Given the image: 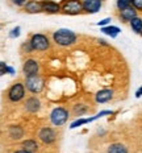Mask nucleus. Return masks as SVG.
<instances>
[{
	"label": "nucleus",
	"mask_w": 142,
	"mask_h": 153,
	"mask_svg": "<svg viewBox=\"0 0 142 153\" xmlns=\"http://www.w3.org/2000/svg\"><path fill=\"white\" fill-rule=\"evenodd\" d=\"M53 42H55L58 46L62 48H68L77 44L78 41V36L75 32H72L71 29H67V28H61V29L55 30L53 33Z\"/></svg>",
	"instance_id": "f257e3e1"
},
{
	"label": "nucleus",
	"mask_w": 142,
	"mask_h": 153,
	"mask_svg": "<svg viewBox=\"0 0 142 153\" xmlns=\"http://www.w3.org/2000/svg\"><path fill=\"white\" fill-rule=\"evenodd\" d=\"M70 119V111L66 107H55L50 112V122L54 127H62Z\"/></svg>",
	"instance_id": "f03ea898"
},
{
	"label": "nucleus",
	"mask_w": 142,
	"mask_h": 153,
	"mask_svg": "<svg viewBox=\"0 0 142 153\" xmlns=\"http://www.w3.org/2000/svg\"><path fill=\"white\" fill-rule=\"evenodd\" d=\"M59 4H61V12L65 15L77 16L83 13L82 0H62Z\"/></svg>",
	"instance_id": "7ed1b4c3"
},
{
	"label": "nucleus",
	"mask_w": 142,
	"mask_h": 153,
	"mask_svg": "<svg viewBox=\"0 0 142 153\" xmlns=\"http://www.w3.org/2000/svg\"><path fill=\"white\" fill-rule=\"evenodd\" d=\"M25 88L32 94H40L45 88V81L42 76L34 75V76H26L25 79Z\"/></svg>",
	"instance_id": "20e7f679"
},
{
	"label": "nucleus",
	"mask_w": 142,
	"mask_h": 153,
	"mask_svg": "<svg viewBox=\"0 0 142 153\" xmlns=\"http://www.w3.org/2000/svg\"><path fill=\"white\" fill-rule=\"evenodd\" d=\"M30 42L34 50L37 52H46L50 48V40L46 34L43 33H34L30 37Z\"/></svg>",
	"instance_id": "39448f33"
},
{
	"label": "nucleus",
	"mask_w": 142,
	"mask_h": 153,
	"mask_svg": "<svg viewBox=\"0 0 142 153\" xmlns=\"http://www.w3.org/2000/svg\"><path fill=\"white\" fill-rule=\"evenodd\" d=\"M25 85L21 83V82H16L11 86V88H9L8 91V99L11 102H15V103H17V102L23 100L25 98Z\"/></svg>",
	"instance_id": "423d86ee"
},
{
	"label": "nucleus",
	"mask_w": 142,
	"mask_h": 153,
	"mask_svg": "<svg viewBox=\"0 0 142 153\" xmlns=\"http://www.w3.org/2000/svg\"><path fill=\"white\" fill-rule=\"evenodd\" d=\"M40 140L46 145H52L57 141V132L53 127H42L38 132Z\"/></svg>",
	"instance_id": "0eeeda50"
},
{
	"label": "nucleus",
	"mask_w": 142,
	"mask_h": 153,
	"mask_svg": "<svg viewBox=\"0 0 142 153\" xmlns=\"http://www.w3.org/2000/svg\"><path fill=\"white\" fill-rule=\"evenodd\" d=\"M103 0H82L83 4V12L88 15H95L102 11L103 8Z\"/></svg>",
	"instance_id": "6e6552de"
},
{
	"label": "nucleus",
	"mask_w": 142,
	"mask_h": 153,
	"mask_svg": "<svg viewBox=\"0 0 142 153\" xmlns=\"http://www.w3.org/2000/svg\"><path fill=\"white\" fill-rule=\"evenodd\" d=\"M115 97V90L113 88H109V87H105V88H102L95 94L93 99L97 104H104V103H108L113 99Z\"/></svg>",
	"instance_id": "1a4fd4ad"
},
{
	"label": "nucleus",
	"mask_w": 142,
	"mask_h": 153,
	"mask_svg": "<svg viewBox=\"0 0 142 153\" xmlns=\"http://www.w3.org/2000/svg\"><path fill=\"white\" fill-rule=\"evenodd\" d=\"M23 73L25 76H34L40 73V63L33 58H28L23 65Z\"/></svg>",
	"instance_id": "9d476101"
},
{
	"label": "nucleus",
	"mask_w": 142,
	"mask_h": 153,
	"mask_svg": "<svg viewBox=\"0 0 142 153\" xmlns=\"http://www.w3.org/2000/svg\"><path fill=\"white\" fill-rule=\"evenodd\" d=\"M137 15H138V11L133 7V5L117 12V17H118V20L121 21L122 24H129L130 23V20H133Z\"/></svg>",
	"instance_id": "9b49d317"
},
{
	"label": "nucleus",
	"mask_w": 142,
	"mask_h": 153,
	"mask_svg": "<svg viewBox=\"0 0 142 153\" xmlns=\"http://www.w3.org/2000/svg\"><path fill=\"white\" fill-rule=\"evenodd\" d=\"M41 5H42V12H45V13L55 15L61 12V4L54 0H42Z\"/></svg>",
	"instance_id": "f8f14e48"
},
{
	"label": "nucleus",
	"mask_w": 142,
	"mask_h": 153,
	"mask_svg": "<svg viewBox=\"0 0 142 153\" xmlns=\"http://www.w3.org/2000/svg\"><path fill=\"white\" fill-rule=\"evenodd\" d=\"M24 108H25V111H28V112H30V114L38 112V111L41 110V100H40V98L34 97V95H33V97H29L26 99V102H25Z\"/></svg>",
	"instance_id": "ddd939ff"
},
{
	"label": "nucleus",
	"mask_w": 142,
	"mask_h": 153,
	"mask_svg": "<svg viewBox=\"0 0 142 153\" xmlns=\"http://www.w3.org/2000/svg\"><path fill=\"white\" fill-rule=\"evenodd\" d=\"M24 9L28 13H40L42 12V5L38 0H28L24 5Z\"/></svg>",
	"instance_id": "4468645a"
},
{
	"label": "nucleus",
	"mask_w": 142,
	"mask_h": 153,
	"mask_svg": "<svg viewBox=\"0 0 142 153\" xmlns=\"http://www.w3.org/2000/svg\"><path fill=\"white\" fill-rule=\"evenodd\" d=\"M102 32H103V34H105V36H108L110 38H116L120 33H121V28L109 24V25H107V27H103Z\"/></svg>",
	"instance_id": "2eb2a0df"
},
{
	"label": "nucleus",
	"mask_w": 142,
	"mask_h": 153,
	"mask_svg": "<svg viewBox=\"0 0 142 153\" xmlns=\"http://www.w3.org/2000/svg\"><path fill=\"white\" fill-rule=\"evenodd\" d=\"M8 133L12 140H21L24 137V129L20 126H11L8 129Z\"/></svg>",
	"instance_id": "dca6fc26"
},
{
	"label": "nucleus",
	"mask_w": 142,
	"mask_h": 153,
	"mask_svg": "<svg viewBox=\"0 0 142 153\" xmlns=\"http://www.w3.org/2000/svg\"><path fill=\"white\" fill-rule=\"evenodd\" d=\"M129 27H130V29L134 32L135 34H141L142 33V16L138 13L133 20H130V23H129Z\"/></svg>",
	"instance_id": "f3484780"
},
{
	"label": "nucleus",
	"mask_w": 142,
	"mask_h": 153,
	"mask_svg": "<svg viewBox=\"0 0 142 153\" xmlns=\"http://www.w3.org/2000/svg\"><path fill=\"white\" fill-rule=\"evenodd\" d=\"M107 153H129V149L122 143H113L107 148Z\"/></svg>",
	"instance_id": "a211bd4d"
},
{
	"label": "nucleus",
	"mask_w": 142,
	"mask_h": 153,
	"mask_svg": "<svg viewBox=\"0 0 142 153\" xmlns=\"http://www.w3.org/2000/svg\"><path fill=\"white\" fill-rule=\"evenodd\" d=\"M87 112H88V107L86 106V104H83V103H78V104H75V106L72 107V114H74L75 116H78V117L84 116Z\"/></svg>",
	"instance_id": "6ab92c4d"
},
{
	"label": "nucleus",
	"mask_w": 142,
	"mask_h": 153,
	"mask_svg": "<svg viewBox=\"0 0 142 153\" xmlns=\"http://www.w3.org/2000/svg\"><path fill=\"white\" fill-rule=\"evenodd\" d=\"M23 149H26V151L34 153V152L38 151V144H37V141H34V140H32V139L24 140L23 141Z\"/></svg>",
	"instance_id": "aec40b11"
},
{
	"label": "nucleus",
	"mask_w": 142,
	"mask_h": 153,
	"mask_svg": "<svg viewBox=\"0 0 142 153\" xmlns=\"http://www.w3.org/2000/svg\"><path fill=\"white\" fill-rule=\"evenodd\" d=\"M132 7V0H116V8L117 11H122L125 8Z\"/></svg>",
	"instance_id": "412c9836"
},
{
	"label": "nucleus",
	"mask_w": 142,
	"mask_h": 153,
	"mask_svg": "<svg viewBox=\"0 0 142 153\" xmlns=\"http://www.w3.org/2000/svg\"><path fill=\"white\" fill-rule=\"evenodd\" d=\"M21 50H23L24 53H32V52H34L33 46H32L30 40H29V41H25L23 45H21Z\"/></svg>",
	"instance_id": "4be33fe9"
},
{
	"label": "nucleus",
	"mask_w": 142,
	"mask_h": 153,
	"mask_svg": "<svg viewBox=\"0 0 142 153\" xmlns=\"http://www.w3.org/2000/svg\"><path fill=\"white\" fill-rule=\"evenodd\" d=\"M20 32H21L20 27H15L13 29L9 32V37H11V38H17L18 36H20Z\"/></svg>",
	"instance_id": "5701e85b"
},
{
	"label": "nucleus",
	"mask_w": 142,
	"mask_h": 153,
	"mask_svg": "<svg viewBox=\"0 0 142 153\" xmlns=\"http://www.w3.org/2000/svg\"><path fill=\"white\" fill-rule=\"evenodd\" d=\"M132 5L137 9L138 13H142V0H132Z\"/></svg>",
	"instance_id": "b1692460"
},
{
	"label": "nucleus",
	"mask_w": 142,
	"mask_h": 153,
	"mask_svg": "<svg viewBox=\"0 0 142 153\" xmlns=\"http://www.w3.org/2000/svg\"><path fill=\"white\" fill-rule=\"evenodd\" d=\"M110 21H112V19L110 17H105V19H102L100 21H97V27L103 28V27H107V25L110 24Z\"/></svg>",
	"instance_id": "393cba45"
},
{
	"label": "nucleus",
	"mask_w": 142,
	"mask_h": 153,
	"mask_svg": "<svg viewBox=\"0 0 142 153\" xmlns=\"http://www.w3.org/2000/svg\"><path fill=\"white\" fill-rule=\"evenodd\" d=\"M12 3H13L15 5H17V7H24L25 3L28 1V0H11Z\"/></svg>",
	"instance_id": "a878e982"
},
{
	"label": "nucleus",
	"mask_w": 142,
	"mask_h": 153,
	"mask_svg": "<svg viewBox=\"0 0 142 153\" xmlns=\"http://www.w3.org/2000/svg\"><path fill=\"white\" fill-rule=\"evenodd\" d=\"M135 98H142V85L137 88V91H135Z\"/></svg>",
	"instance_id": "bb28decb"
},
{
	"label": "nucleus",
	"mask_w": 142,
	"mask_h": 153,
	"mask_svg": "<svg viewBox=\"0 0 142 153\" xmlns=\"http://www.w3.org/2000/svg\"><path fill=\"white\" fill-rule=\"evenodd\" d=\"M97 42H99V44H100V45H103V46H107V48H108V46H109V44H108V42H107V41H105V40H102V38H99V40H97Z\"/></svg>",
	"instance_id": "cd10ccee"
},
{
	"label": "nucleus",
	"mask_w": 142,
	"mask_h": 153,
	"mask_svg": "<svg viewBox=\"0 0 142 153\" xmlns=\"http://www.w3.org/2000/svg\"><path fill=\"white\" fill-rule=\"evenodd\" d=\"M13 153H32V152L26 151V149H18V151H16V152H13Z\"/></svg>",
	"instance_id": "c85d7f7f"
},
{
	"label": "nucleus",
	"mask_w": 142,
	"mask_h": 153,
	"mask_svg": "<svg viewBox=\"0 0 142 153\" xmlns=\"http://www.w3.org/2000/svg\"><path fill=\"white\" fill-rule=\"evenodd\" d=\"M140 36H141V37H142V33H141V34H140Z\"/></svg>",
	"instance_id": "c756f323"
},
{
	"label": "nucleus",
	"mask_w": 142,
	"mask_h": 153,
	"mask_svg": "<svg viewBox=\"0 0 142 153\" xmlns=\"http://www.w3.org/2000/svg\"><path fill=\"white\" fill-rule=\"evenodd\" d=\"M103 1H105V0H103Z\"/></svg>",
	"instance_id": "7c9ffc66"
}]
</instances>
